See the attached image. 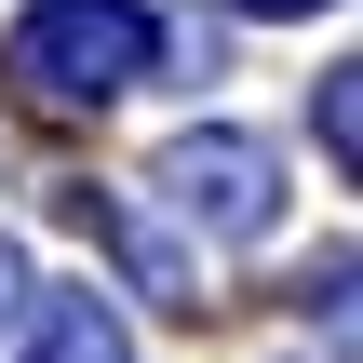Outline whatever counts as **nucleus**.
<instances>
[{
	"label": "nucleus",
	"mask_w": 363,
	"mask_h": 363,
	"mask_svg": "<svg viewBox=\"0 0 363 363\" xmlns=\"http://www.w3.org/2000/svg\"><path fill=\"white\" fill-rule=\"evenodd\" d=\"M13 296H27V256H13V242H0V310H13Z\"/></svg>",
	"instance_id": "5"
},
{
	"label": "nucleus",
	"mask_w": 363,
	"mask_h": 363,
	"mask_svg": "<svg viewBox=\"0 0 363 363\" xmlns=\"http://www.w3.org/2000/svg\"><path fill=\"white\" fill-rule=\"evenodd\" d=\"M242 13H337V0H242Z\"/></svg>",
	"instance_id": "6"
},
{
	"label": "nucleus",
	"mask_w": 363,
	"mask_h": 363,
	"mask_svg": "<svg viewBox=\"0 0 363 363\" xmlns=\"http://www.w3.org/2000/svg\"><path fill=\"white\" fill-rule=\"evenodd\" d=\"M323 148H337V162L363 148V67H323Z\"/></svg>",
	"instance_id": "4"
},
{
	"label": "nucleus",
	"mask_w": 363,
	"mask_h": 363,
	"mask_svg": "<svg viewBox=\"0 0 363 363\" xmlns=\"http://www.w3.org/2000/svg\"><path fill=\"white\" fill-rule=\"evenodd\" d=\"M148 54H162L148 0H27V27H13V81L40 108H108L148 81Z\"/></svg>",
	"instance_id": "1"
},
{
	"label": "nucleus",
	"mask_w": 363,
	"mask_h": 363,
	"mask_svg": "<svg viewBox=\"0 0 363 363\" xmlns=\"http://www.w3.org/2000/svg\"><path fill=\"white\" fill-rule=\"evenodd\" d=\"M27 363H135V337H121V310H108L94 283H67V296H40Z\"/></svg>",
	"instance_id": "3"
},
{
	"label": "nucleus",
	"mask_w": 363,
	"mask_h": 363,
	"mask_svg": "<svg viewBox=\"0 0 363 363\" xmlns=\"http://www.w3.org/2000/svg\"><path fill=\"white\" fill-rule=\"evenodd\" d=\"M162 202H175L202 242H269V229H283V148H269V135L202 121V135H175V148H162Z\"/></svg>",
	"instance_id": "2"
}]
</instances>
